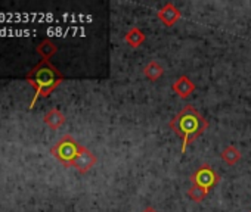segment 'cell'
Here are the masks:
<instances>
[{"mask_svg": "<svg viewBox=\"0 0 251 212\" xmlns=\"http://www.w3.org/2000/svg\"><path fill=\"white\" fill-rule=\"evenodd\" d=\"M169 127L177 137L182 139V153H185L186 148L208 128V121L195 109L194 105H186L170 120Z\"/></svg>", "mask_w": 251, "mask_h": 212, "instance_id": "1", "label": "cell"}, {"mask_svg": "<svg viewBox=\"0 0 251 212\" xmlns=\"http://www.w3.org/2000/svg\"><path fill=\"white\" fill-rule=\"evenodd\" d=\"M64 74L52 65L49 61L42 59L39 64H36L25 75L27 83L34 88L36 94L33 100L30 102L28 109H33L34 105L39 99L42 97H49V94L59 87V84L64 81Z\"/></svg>", "mask_w": 251, "mask_h": 212, "instance_id": "2", "label": "cell"}, {"mask_svg": "<svg viewBox=\"0 0 251 212\" xmlns=\"http://www.w3.org/2000/svg\"><path fill=\"white\" fill-rule=\"evenodd\" d=\"M83 146L70 134H65L64 137H61L55 146H52L50 153L53 158H56L64 167H73L74 161L77 159V156L80 155Z\"/></svg>", "mask_w": 251, "mask_h": 212, "instance_id": "3", "label": "cell"}, {"mask_svg": "<svg viewBox=\"0 0 251 212\" xmlns=\"http://www.w3.org/2000/svg\"><path fill=\"white\" fill-rule=\"evenodd\" d=\"M191 183L192 186H198L210 193L220 183V174L214 171L208 164H204L191 175Z\"/></svg>", "mask_w": 251, "mask_h": 212, "instance_id": "4", "label": "cell"}, {"mask_svg": "<svg viewBox=\"0 0 251 212\" xmlns=\"http://www.w3.org/2000/svg\"><path fill=\"white\" fill-rule=\"evenodd\" d=\"M96 162H98V158H96L87 148L83 146V149H81L80 155L77 156V159L74 161L73 167H74L80 174H86V172H89V171L96 165Z\"/></svg>", "mask_w": 251, "mask_h": 212, "instance_id": "5", "label": "cell"}, {"mask_svg": "<svg viewBox=\"0 0 251 212\" xmlns=\"http://www.w3.org/2000/svg\"><path fill=\"white\" fill-rule=\"evenodd\" d=\"M157 17H158V20H160L166 27H173V25L180 20L182 14H180V11L175 6L173 2H169V3H166V5L158 11Z\"/></svg>", "mask_w": 251, "mask_h": 212, "instance_id": "6", "label": "cell"}, {"mask_svg": "<svg viewBox=\"0 0 251 212\" xmlns=\"http://www.w3.org/2000/svg\"><path fill=\"white\" fill-rule=\"evenodd\" d=\"M195 88H197L195 83H194L189 77H186V75L179 77V78L172 84V90H173L180 99H183V100H186V99L195 91Z\"/></svg>", "mask_w": 251, "mask_h": 212, "instance_id": "7", "label": "cell"}, {"mask_svg": "<svg viewBox=\"0 0 251 212\" xmlns=\"http://www.w3.org/2000/svg\"><path fill=\"white\" fill-rule=\"evenodd\" d=\"M45 124L49 126L52 130H58L65 124V115L58 109V108H52L50 111L46 112L45 118H43Z\"/></svg>", "mask_w": 251, "mask_h": 212, "instance_id": "8", "label": "cell"}, {"mask_svg": "<svg viewBox=\"0 0 251 212\" xmlns=\"http://www.w3.org/2000/svg\"><path fill=\"white\" fill-rule=\"evenodd\" d=\"M144 74H145V77H147L148 80H151V81H157V80H160V78L163 77V74H164V68H163V65H161L160 62H157V61H151V62H148V64L145 65V68H144Z\"/></svg>", "mask_w": 251, "mask_h": 212, "instance_id": "9", "label": "cell"}, {"mask_svg": "<svg viewBox=\"0 0 251 212\" xmlns=\"http://www.w3.org/2000/svg\"><path fill=\"white\" fill-rule=\"evenodd\" d=\"M37 53L42 56V59H46V61H49L56 52H58V46L52 42V40H49V39H45L43 42H40L39 43V46H37Z\"/></svg>", "mask_w": 251, "mask_h": 212, "instance_id": "10", "label": "cell"}, {"mask_svg": "<svg viewBox=\"0 0 251 212\" xmlns=\"http://www.w3.org/2000/svg\"><path fill=\"white\" fill-rule=\"evenodd\" d=\"M126 43H127L129 46L132 47H139L144 42H145V33L142 30H139L138 27H133L127 31V34H126Z\"/></svg>", "mask_w": 251, "mask_h": 212, "instance_id": "11", "label": "cell"}, {"mask_svg": "<svg viewBox=\"0 0 251 212\" xmlns=\"http://www.w3.org/2000/svg\"><path fill=\"white\" fill-rule=\"evenodd\" d=\"M220 156H222V161L226 162L227 165H235V164L242 158V153H241L239 149H236L235 146L230 145V146H226V148L222 150Z\"/></svg>", "mask_w": 251, "mask_h": 212, "instance_id": "12", "label": "cell"}, {"mask_svg": "<svg viewBox=\"0 0 251 212\" xmlns=\"http://www.w3.org/2000/svg\"><path fill=\"white\" fill-rule=\"evenodd\" d=\"M207 194H208V193H207L204 189L198 187V186H191V189L188 190V196L191 197V200H194V202H197V203L202 202V200L207 197Z\"/></svg>", "mask_w": 251, "mask_h": 212, "instance_id": "13", "label": "cell"}, {"mask_svg": "<svg viewBox=\"0 0 251 212\" xmlns=\"http://www.w3.org/2000/svg\"><path fill=\"white\" fill-rule=\"evenodd\" d=\"M142 212H158V211L155 208H152V206H147Z\"/></svg>", "mask_w": 251, "mask_h": 212, "instance_id": "14", "label": "cell"}, {"mask_svg": "<svg viewBox=\"0 0 251 212\" xmlns=\"http://www.w3.org/2000/svg\"><path fill=\"white\" fill-rule=\"evenodd\" d=\"M250 212H251V211H250Z\"/></svg>", "mask_w": 251, "mask_h": 212, "instance_id": "15", "label": "cell"}]
</instances>
